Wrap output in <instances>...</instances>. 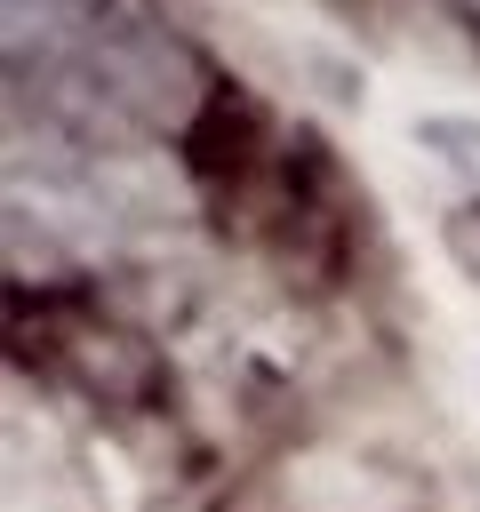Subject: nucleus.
<instances>
[{
  "mask_svg": "<svg viewBox=\"0 0 480 512\" xmlns=\"http://www.w3.org/2000/svg\"><path fill=\"white\" fill-rule=\"evenodd\" d=\"M8 96H32V128L136 136L192 104V56L160 0H8Z\"/></svg>",
  "mask_w": 480,
  "mask_h": 512,
  "instance_id": "f257e3e1",
  "label": "nucleus"
},
{
  "mask_svg": "<svg viewBox=\"0 0 480 512\" xmlns=\"http://www.w3.org/2000/svg\"><path fill=\"white\" fill-rule=\"evenodd\" d=\"M176 208V176L136 152V136H80V128H24L8 136V248L96 256L160 232Z\"/></svg>",
  "mask_w": 480,
  "mask_h": 512,
  "instance_id": "f03ea898",
  "label": "nucleus"
},
{
  "mask_svg": "<svg viewBox=\"0 0 480 512\" xmlns=\"http://www.w3.org/2000/svg\"><path fill=\"white\" fill-rule=\"evenodd\" d=\"M416 144L440 176V224H448V248L456 264L480 280V120H456V112H432L416 120Z\"/></svg>",
  "mask_w": 480,
  "mask_h": 512,
  "instance_id": "7ed1b4c3",
  "label": "nucleus"
},
{
  "mask_svg": "<svg viewBox=\"0 0 480 512\" xmlns=\"http://www.w3.org/2000/svg\"><path fill=\"white\" fill-rule=\"evenodd\" d=\"M456 8H472V16H480V0H456Z\"/></svg>",
  "mask_w": 480,
  "mask_h": 512,
  "instance_id": "20e7f679",
  "label": "nucleus"
}]
</instances>
